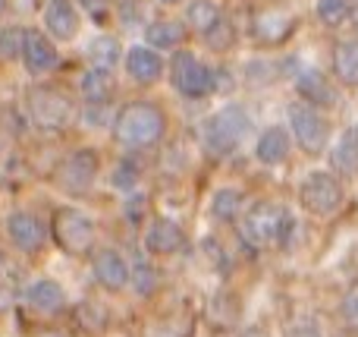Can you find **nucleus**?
<instances>
[{
    "label": "nucleus",
    "mask_w": 358,
    "mask_h": 337,
    "mask_svg": "<svg viewBox=\"0 0 358 337\" xmlns=\"http://www.w3.org/2000/svg\"><path fill=\"white\" fill-rule=\"evenodd\" d=\"M343 199H346L343 183L336 180L334 174H327V170H315V174H308L302 180V186H299V202H302V208L308 214H315V218L336 214L340 205H343Z\"/></svg>",
    "instance_id": "423d86ee"
},
{
    "label": "nucleus",
    "mask_w": 358,
    "mask_h": 337,
    "mask_svg": "<svg viewBox=\"0 0 358 337\" xmlns=\"http://www.w3.org/2000/svg\"><path fill=\"white\" fill-rule=\"evenodd\" d=\"M236 82H233V73L229 69H214V92H233Z\"/></svg>",
    "instance_id": "72a5a7b5"
},
{
    "label": "nucleus",
    "mask_w": 358,
    "mask_h": 337,
    "mask_svg": "<svg viewBox=\"0 0 358 337\" xmlns=\"http://www.w3.org/2000/svg\"><path fill=\"white\" fill-rule=\"evenodd\" d=\"M79 92L88 104H110L113 98V76L110 69H94L88 67L79 79Z\"/></svg>",
    "instance_id": "aec40b11"
},
{
    "label": "nucleus",
    "mask_w": 358,
    "mask_h": 337,
    "mask_svg": "<svg viewBox=\"0 0 358 337\" xmlns=\"http://www.w3.org/2000/svg\"><path fill=\"white\" fill-rule=\"evenodd\" d=\"M242 205H245V199H242L239 189H220V193H214L210 214H214L217 221H236L242 212Z\"/></svg>",
    "instance_id": "a878e982"
},
{
    "label": "nucleus",
    "mask_w": 358,
    "mask_h": 337,
    "mask_svg": "<svg viewBox=\"0 0 358 337\" xmlns=\"http://www.w3.org/2000/svg\"><path fill=\"white\" fill-rule=\"evenodd\" d=\"M296 88H299V95H302V101H308V104H315V107H327L336 101L330 82L324 79V73H317V69H302V73L296 76Z\"/></svg>",
    "instance_id": "6ab92c4d"
},
{
    "label": "nucleus",
    "mask_w": 358,
    "mask_h": 337,
    "mask_svg": "<svg viewBox=\"0 0 358 337\" xmlns=\"http://www.w3.org/2000/svg\"><path fill=\"white\" fill-rule=\"evenodd\" d=\"M145 246L151 256H176L185 246V231L170 218H155L145 231Z\"/></svg>",
    "instance_id": "4468645a"
},
{
    "label": "nucleus",
    "mask_w": 358,
    "mask_h": 337,
    "mask_svg": "<svg viewBox=\"0 0 358 337\" xmlns=\"http://www.w3.org/2000/svg\"><path fill=\"white\" fill-rule=\"evenodd\" d=\"M126 73H129L132 82L138 85H155L164 76V57L161 50H155L151 44H136L126 54Z\"/></svg>",
    "instance_id": "ddd939ff"
},
{
    "label": "nucleus",
    "mask_w": 358,
    "mask_h": 337,
    "mask_svg": "<svg viewBox=\"0 0 358 337\" xmlns=\"http://www.w3.org/2000/svg\"><path fill=\"white\" fill-rule=\"evenodd\" d=\"M164 132H167V117L151 101H129L113 120V139L129 151L151 149L164 139Z\"/></svg>",
    "instance_id": "f257e3e1"
},
{
    "label": "nucleus",
    "mask_w": 358,
    "mask_h": 337,
    "mask_svg": "<svg viewBox=\"0 0 358 337\" xmlns=\"http://www.w3.org/2000/svg\"><path fill=\"white\" fill-rule=\"evenodd\" d=\"M289 231H292V218L286 214V208L271 205V202H261V205L248 208L245 221H242V240L252 246L280 243Z\"/></svg>",
    "instance_id": "20e7f679"
},
{
    "label": "nucleus",
    "mask_w": 358,
    "mask_h": 337,
    "mask_svg": "<svg viewBox=\"0 0 358 337\" xmlns=\"http://www.w3.org/2000/svg\"><path fill=\"white\" fill-rule=\"evenodd\" d=\"M22 63L31 76H44L54 73L60 54H57V44L50 41V35H44L41 29H25V48H22Z\"/></svg>",
    "instance_id": "9b49d317"
},
{
    "label": "nucleus",
    "mask_w": 358,
    "mask_h": 337,
    "mask_svg": "<svg viewBox=\"0 0 358 337\" xmlns=\"http://www.w3.org/2000/svg\"><path fill=\"white\" fill-rule=\"evenodd\" d=\"M88 60L94 69H113L120 63V44L110 35H98L88 44Z\"/></svg>",
    "instance_id": "393cba45"
},
{
    "label": "nucleus",
    "mask_w": 358,
    "mask_h": 337,
    "mask_svg": "<svg viewBox=\"0 0 358 337\" xmlns=\"http://www.w3.org/2000/svg\"><path fill=\"white\" fill-rule=\"evenodd\" d=\"M248 130H252V117L245 107L227 104L201 123V145L210 158H227L242 145Z\"/></svg>",
    "instance_id": "f03ea898"
},
{
    "label": "nucleus",
    "mask_w": 358,
    "mask_h": 337,
    "mask_svg": "<svg viewBox=\"0 0 358 337\" xmlns=\"http://www.w3.org/2000/svg\"><path fill=\"white\" fill-rule=\"evenodd\" d=\"M289 149H292L289 132H286L283 126H271V130H264L258 136V142H255V158H258L261 164H267V167H273V164H283L286 158H289Z\"/></svg>",
    "instance_id": "f3484780"
},
{
    "label": "nucleus",
    "mask_w": 358,
    "mask_h": 337,
    "mask_svg": "<svg viewBox=\"0 0 358 337\" xmlns=\"http://www.w3.org/2000/svg\"><path fill=\"white\" fill-rule=\"evenodd\" d=\"M22 48H25V29H19V25L0 29V60H16V57H22Z\"/></svg>",
    "instance_id": "7c9ffc66"
},
{
    "label": "nucleus",
    "mask_w": 358,
    "mask_h": 337,
    "mask_svg": "<svg viewBox=\"0 0 358 337\" xmlns=\"http://www.w3.org/2000/svg\"><path fill=\"white\" fill-rule=\"evenodd\" d=\"M82 6H85L88 13H92L94 19H104V13H107V4H110V0H79Z\"/></svg>",
    "instance_id": "f704fd0d"
},
{
    "label": "nucleus",
    "mask_w": 358,
    "mask_h": 337,
    "mask_svg": "<svg viewBox=\"0 0 358 337\" xmlns=\"http://www.w3.org/2000/svg\"><path fill=\"white\" fill-rule=\"evenodd\" d=\"M164 6H173V4H182V0H161Z\"/></svg>",
    "instance_id": "4c0bfd02"
},
{
    "label": "nucleus",
    "mask_w": 358,
    "mask_h": 337,
    "mask_svg": "<svg viewBox=\"0 0 358 337\" xmlns=\"http://www.w3.org/2000/svg\"><path fill=\"white\" fill-rule=\"evenodd\" d=\"M25 300H29V306L41 315H57L66 309V294H63V287L57 281H50V277H38L35 284H29Z\"/></svg>",
    "instance_id": "dca6fc26"
},
{
    "label": "nucleus",
    "mask_w": 358,
    "mask_h": 337,
    "mask_svg": "<svg viewBox=\"0 0 358 337\" xmlns=\"http://www.w3.org/2000/svg\"><path fill=\"white\" fill-rule=\"evenodd\" d=\"M220 19H223V13L214 0H192V4L185 6V22H189L195 32H201V35L208 29H214Z\"/></svg>",
    "instance_id": "b1692460"
},
{
    "label": "nucleus",
    "mask_w": 358,
    "mask_h": 337,
    "mask_svg": "<svg viewBox=\"0 0 358 337\" xmlns=\"http://www.w3.org/2000/svg\"><path fill=\"white\" fill-rule=\"evenodd\" d=\"M286 337H321V331H317V328H311V325H296V328H289V331H286Z\"/></svg>",
    "instance_id": "c9c22d12"
},
{
    "label": "nucleus",
    "mask_w": 358,
    "mask_h": 337,
    "mask_svg": "<svg viewBox=\"0 0 358 337\" xmlns=\"http://www.w3.org/2000/svg\"><path fill=\"white\" fill-rule=\"evenodd\" d=\"M340 312H343V322H346L352 331H358V284L346 290V296H343L340 303Z\"/></svg>",
    "instance_id": "2f4dec72"
},
{
    "label": "nucleus",
    "mask_w": 358,
    "mask_h": 337,
    "mask_svg": "<svg viewBox=\"0 0 358 337\" xmlns=\"http://www.w3.org/2000/svg\"><path fill=\"white\" fill-rule=\"evenodd\" d=\"M292 25H296V22H292L289 13L267 10V13H258V16H255L252 32H255V38H258V41H264V44H280V41H286V38H289Z\"/></svg>",
    "instance_id": "a211bd4d"
},
{
    "label": "nucleus",
    "mask_w": 358,
    "mask_h": 337,
    "mask_svg": "<svg viewBox=\"0 0 358 337\" xmlns=\"http://www.w3.org/2000/svg\"><path fill=\"white\" fill-rule=\"evenodd\" d=\"M289 132L296 136V145L305 155H321L330 142V126L321 117V111H315V104L299 101L289 104Z\"/></svg>",
    "instance_id": "0eeeda50"
},
{
    "label": "nucleus",
    "mask_w": 358,
    "mask_h": 337,
    "mask_svg": "<svg viewBox=\"0 0 358 337\" xmlns=\"http://www.w3.org/2000/svg\"><path fill=\"white\" fill-rule=\"evenodd\" d=\"M170 82L182 98L198 101L214 92V69L198 60L192 50H176L170 60Z\"/></svg>",
    "instance_id": "39448f33"
},
{
    "label": "nucleus",
    "mask_w": 358,
    "mask_h": 337,
    "mask_svg": "<svg viewBox=\"0 0 358 337\" xmlns=\"http://www.w3.org/2000/svg\"><path fill=\"white\" fill-rule=\"evenodd\" d=\"M29 114L41 130H63L73 120V101L50 85H38L29 92Z\"/></svg>",
    "instance_id": "6e6552de"
},
{
    "label": "nucleus",
    "mask_w": 358,
    "mask_h": 337,
    "mask_svg": "<svg viewBox=\"0 0 358 337\" xmlns=\"http://www.w3.org/2000/svg\"><path fill=\"white\" fill-rule=\"evenodd\" d=\"M44 29L57 41H73L79 35V13L69 0H48L44 6Z\"/></svg>",
    "instance_id": "2eb2a0df"
},
{
    "label": "nucleus",
    "mask_w": 358,
    "mask_h": 337,
    "mask_svg": "<svg viewBox=\"0 0 358 337\" xmlns=\"http://www.w3.org/2000/svg\"><path fill=\"white\" fill-rule=\"evenodd\" d=\"M92 271H94V281H98L104 290H110V294H120L123 287H129L132 268L126 265L123 252H117V249H98L94 252Z\"/></svg>",
    "instance_id": "f8f14e48"
},
{
    "label": "nucleus",
    "mask_w": 358,
    "mask_h": 337,
    "mask_svg": "<svg viewBox=\"0 0 358 337\" xmlns=\"http://www.w3.org/2000/svg\"><path fill=\"white\" fill-rule=\"evenodd\" d=\"M204 44H208L210 50H217V54L229 50V48L236 44V29H233V22H229V19H220L214 29L204 32Z\"/></svg>",
    "instance_id": "c756f323"
},
{
    "label": "nucleus",
    "mask_w": 358,
    "mask_h": 337,
    "mask_svg": "<svg viewBox=\"0 0 358 337\" xmlns=\"http://www.w3.org/2000/svg\"><path fill=\"white\" fill-rule=\"evenodd\" d=\"M239 337H264V334H261V328H245Z\"/></svg>",
    "instance_id": "e433bc0d"
},
{
    "label": "nucleus",
    "mask_w": 358,
    "mask_h": 337,
    "mask_svg": "<svg viewBox=\"0 0 358 337\" xmlns=\"http://www.w3.org/2000/svg\"><path fill=\"white\" fill-rule=\"evenodd\" d=\"M330 161H334V170H340V174H346V177L358 174V126H349L343 132L340 142L334 145Z\"/></svg>",
    "instance_id": "5701e85b"
},
{
    "label": "nucleus",
    "mask_w": 358,
    "mask_h": 337,
    "mask_svg": "<svg viewBox=\"0 0 358 337\" xmlns=\"http://www.w3.org/2000/svg\"><path fill=\"white\" fill-rule=\"evenodd\" d=\"M76 322H79L82 331L98 334V331H104V328H107V309L101 306V303L85 300V303H79V306H76Z\"/></svg>",
    "instance_id": "bb28decb"
},
{
    "label": "nucleus",
    "mask_w": 358,
    "mask_h": 337,
    "mask_svg": "<svg viewBox=\"0 0 358 337\" xmlns=\"http://www.w3.org/2000/svg\"><path fill=\"white\" fill-rule=\"evenodd\" d=\"M6 233H10V243L16 246L19 252L35 256V252H41V246L48 243L50 227H44L31 212H13L10 218H6Z\"/></svg>",
    "instance_id": "9d476101"
},
{
    "label": "nucleus",
    "mask_w": 358,
    "mask_h": 337,
    "mask_svg": "<svg viewBox=\"0 0 358 337\" xmlns=\"http://www.w3.org/2000/svg\"><path fill=\"white\" fill-rule=\"evenodd\" d=\"M349 13H352V0H317V19L330 29L346 22Z\"/></svg>",
    "instance_id": "cd10ccee"
},
{
    "label": "nucleus",
    "mask_w": 358,
    "mask_h": 337,
    "mask_svg": "<svg viewBox=\"0 0 358 337\" xmlns=\"http://www.w3.org/2000/svg\"><path fill=\"white\" fill-rule=\"evenodd\" d=\"M132 290H136L138 296H151L157 290V271L151 262H145V259H138L136 265H132V277H129Z\"/></svg>",
    "instance_id": "c85d7f7f"
},
{
    "label": "nucleus",
    "mask_w": 358,
    "mask_h": 337,
    "mask_svg": "<svg viewBox=\"0 0 358 337\" xmlns=\"http://www.w3.org/2000/svg\"><path fill=\"white\" fill-rule=\"evenodd\" d=\"M98 151L94 149H79L57 167V186L69 195H88L98 177Z\"/></svg>",
    "instance_id": "1a4fd4ad"
},
{
    "label": "nucleus",
    "mask_w": 358,
    "mask_h": 337,
    "mask_svg": "<svg viewBox=\"0 0 358 337\" xmlns=\"http://www.w3.org/2000/svg\"><path fill=\"white\" fill-rule=\"evenodd\" d=\"M6 6H10V4H6V0H0V16H3V13H6Z\"/></svg>",
    "instance_id": "58836bf2"
},
{
    "label": "nucleus",
    "mask_w": 358,
    "mask_h": 337,
    "mask_svg": "<svg viewBox=\"0 0 358 337\" xmlns=\"http://www.w3.org/2000/svg\"><path fill=\"white\" fill-rule=\"evenodd\" d=\"M145 41L155 50H176L185 41V25L179 19H155L145 29Z\"/></svg>",
    "instance_id": "412c9836"
},
{
    "label": "nucleus",
    "mask_w": 358,
    "mask_h": 337,
    "mask_svg": "<svg viewBox=\"0 0 358 337\" xmlns=\"http://www.w3.org/2000/svg\"><path fill=\"white\" fill-rule=\"evenodd\" d=\"M334 73L343 85L358 88V41H340L334 48Z\"/></svg>",
    "instance_id": "4be33fe9"
},
{
    "label": "nucleus",
    "mask_w": 358,
    "mask_h": 337,
    "mask_svg": "<svg viewBox=\"0 0 358 337\" xmlns=\"http://www.w3.org/2000/svg\"><path fill=\"white\" fill-rule=\"evenodd\" d=\"M50 237L66 256H92L94 249V224L76 208H57L50 218Z\"/></svg>",
    "instance_id": "7ed1b4c3"
},
{
    "label": "nucleus",
    "mask_w": 358,
    "mask_h": 337,
    "mask_svg": "<svg viewBox=\"0 0 358 337\" xmlns=\"http://www.w3.org/2000/svg\"><path fill=\"white\" fill-rule=\"evenodd\" d=\"M138 183V170L132 167V164H120L117 170H113V186L117 189H132Z\"/></svg>",
    "instance_id": "473e14b6"
}]
</instances>
